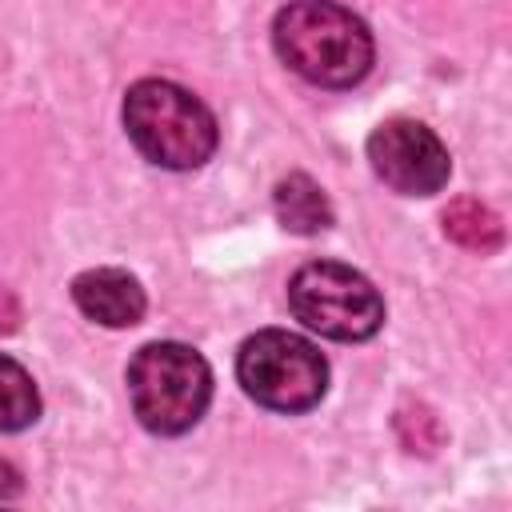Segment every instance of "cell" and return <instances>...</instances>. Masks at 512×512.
Returning <instances> with one entry per match:
<instances>
[{
    "mask_svg": "<svg viewBox=\"0 0 512 512\" xmlns=\"http://www.w3.org/2000/svg\"><path fill=\"white\" fill-rule=\"evenodd\" d=\"M124 128L136 152L160 168H200L220 140L216 116L172 80H136L124 96Z\"/></svg>",
    "mask_w": 512,
    "mask_h": 512,
    "instance_id": "obj_2",
    "label": "cell"
},
{
    "mask_svg": "<svg viewBox=\"0 0 512 512\" xmlns=\"http://www.w3.org/2000/svg\"><path fill=\"white\" fill-rule=\"evenodd\" d=\"M272 44L296 76L320 88L360 84L376 52L368 24L332 0H296L280 8L272 24Z\"/></svg>",
    "mask_w": 512,
    "mask_h": 512,
    "instance_id": "obj_1",
    "label": "cell"
},
{
    "mask_svg": "<svg viewBox=\"0 0 512 512\" xmlns=\"http://www.w3.org/2000/svg\"><path fill=\"white\" fill-rule=\"evenodd\" d=\"M128 400L148 432L180 436L204 416L212 400V368L188 344H144L128 364Z\"/></svg>",
    "mask_w": 512,
    "mask_h": 512,
    "instance_id": "obj_3",
    "label": "cell"
},
{
    "mask_svg": "<svg viewBox=\"0 0 512 512\" xmlns=\"http://www.w3.org/2000/svg\"><path fill=\"white\" fill-rule=\"evenodd\" d=\"M72 300L76 308L108 328H132L144 316V288L136 276L124 268H88L72 280Z\"/></svg>",
    "mask_w": 512,
    "mask_h": 512,
    "instance_id": "obj_7",
    "label": "cell"
},
{
    "mask_svg": "<svg viewBox=\"0 0 512 512\" xmlns=\"http://www.w3.org/2000/svg\"><path fill=\"white\" fill-rule=\"evenodd\" d=\"M12 492H20V476H16L12 464L0 460V496H12Z\"/></svg>",
    "mask_w": 512,
    "mask_h": 512,
    "instance_id": "obj_12",
    "label": "cell"
},
{
    "mask_svg": "<svg viewBox=\"0 0 512 512\" xmlns=\"http://www.w3.org/2000/svg\"><path fill=\"white\" fill-rule=\"evenodd\" d=\"M272 208H276V220L296 236H316L332 224V204H328L324 188L304 172H292L276 184Z\"/></svg>",
    "mask_w": 512,
    "mask_h": 512,
    "instance_id": "obj_8",
    "label": "cell"
},
{
    "mask_svg": "<svg viewBox=\"0 0 512 512\" xmlns=\"http://www.w3.org/2000/svg\"><path fill=\"white\" fill-rule=\"evenodd\" d=\"M236 376L256 404L288 416L316 408L328 388V364L316 344L284 328H264L248 336L236 356Z\"/></svg>",
    "mask_w": 512,
    "mask_h": 512,
    "instance_id": "obj_4",
    "label": "cell"
},
{
    "mask_svg": "<svg viewBox=\"0 0 512 512\" xmlns=\"http://www.w3.org/2000/svg\"><path fill=\"white\" fill-rule=\"evenodd\" d=\"M16 320H20V304H16V296L8 288H0V332H12Z\"/></svg>",
    "mask_w": 512,
    "mask_h": 512,
    "instance_id": "obj_11",
    "label": "cell"
},
{
    "mask_svg": "<svg viewBox=\"0 0 512 512\" xmlns=\"http://www.w3.org/2000/svg\"><path fill=\"white\" fill-rule=\"evenodd\" d=\"M368 164L372 172L404 196H432L448 184L452 160L440 136L408 116H392L372 128L368 136Z\"/></svg>",
    "mask_w": 512,
    "mask_h": 512,
    "instance_id": "obj_6",
    "label": "cell"
},
{
    "mask_svg": "<svg viewBox=\"0 0 512 512\" xmlns=\"http://www.w3.org/2000/svg\"><path fill=\"white\" fill-rule=\"evenodd\" d=\"M292 316L328 340H368L384 324V300L368 276L336 260H312L288 280Z\"/></svg>",
    "mask_w": 512,
    "mask_h": 512,
    "instance_id": "obj_5",
    "label": "cell"
},
{
    "mask_svg": "<svg viewBox=\"0 0 512 512\" xmlns=\"http://www.w3.org/2000/svg\"><path fill=\"white\" fill-rule=\"evenodd\" d=\"M444 236L456 240L460 248L484 256V252H496L504 244V224L488 204H480L472 196H460L444 208Z\"/></svg>",
    "mask_w": 512,
    "mask_h": 512,
    "instance_id": "obj_9",
    "label": "cell"
},
{
    "mask_svg": "<svg viewBox=\"0 0 512 512\" xmlns=\"http://www.w3.org/2000/svg\"><path fill=\"white\" fill-rule=\"evenodd\" d=\"M40 416V392L32 376L0 352V432H20Z\"/></svg>",
    "mask_w": 512,
    "mask_h": 512,
    "instance_id": "obj_10",
    "label": "cell"
}]
</instances>
